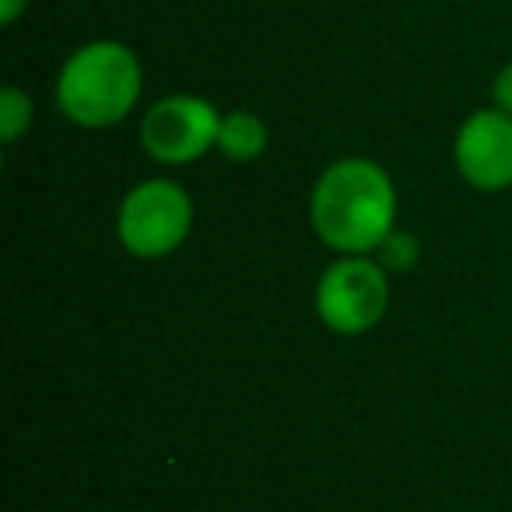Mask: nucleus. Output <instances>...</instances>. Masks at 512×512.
<instances>
[{"label":"nucleus","mask_w":512,"mask_h":512,"mask_svg":"<svg viewBox=\"0 0 512 512\" xmlns=\"http://www.w3.org/2000/svg\"><path fill=\"white\" fill-rule=\"evenodd\" d=\"M144 71L137 53L116 39L85 43L57 74V106L74 127L106 130L127 120L141 99Z\"/></svg>","instance_id":"f03ea898"},{"label":"nucleus","mask_w":512,"mask_h":512,"mask_svg":"<svg viewBox=\"0 0 512 512\" xmlns=\"http://www.w3.org/2000/svg\"><path fill=\"white\" fill-rule=\"evenodd\" d=\"M309 221L337 256H369L397 228V186L372 158H337L316 179Z\"/></svg>","instance_id":"f257e3e1"},{"label":"nucleus","mask_w":512,"mask_h":512,"mask_svg":"<svg viewBox=\"0 0 512 512\" xmlns=\"http://www.w3.org/2000/svg\"><path fill=\"white\" fill-rule=\"evenodd\" d=\"M221 113L200 95H165L141 116V148L158 165H190L218 148Z\"/></svg>","instance_id":"39448f33"},{"label":"nucleus","mask_w":512,"mask_h":512,"mask_svg":"<svg viewBox=\"0 0 512 512\" xmlns=\"http://www.w3.org/2000/svg\"><path fill=\"white\" fill-rule=\"evenodd\" d=\"M460 176L474 190L498 193L512 186V116L502 109H477L463 120L453 144Z\"/></svg>","instance_id":"423d86ee"},{"label":"nucleus","mask_w":512,"mask_h":512,"mask_svg":"<svg viewBox=\"0 0 512 512\" xmlns=\"http://www.w3.org/2000/svg\"><path fill=\"white\" fill-rule=\"evenodd\" d=\"M491 99H495V109H502L505 116H512V64H505L502 71L495 74Z\"/></svg>","instance_id":"9d476101"},{"label":"nucleus","mask_w":512,"mask_h":512,"mask_svg":"<svg viewBox=\"0 0 512 512\" xmlns=\"http://www.w3.org/2000/svg\"><path fill=\"white\" fill-rule=\"evenodd\" d=\"M386 309L390 278L372 256H337L316 281V313L334 334H365L383 320Z\"/></svg>","instance_id":"20e7f679"},{"label":"nucleus","mask_w":512,"mask_h":512,"mask_svg":"<svg viewBox=\"0 0 512 512\" xmlns=\"http://www.w3.org/2000/svg\"><path fill=\"white\" fill-rule=\"evenodd\" d=\"M376 253H379V264H383L386 271H407V267H414V260L421 256V249H418V239H414L411 232L393 228Z\"/></svg>","instance_id":"1a4fd4ad"},{"label":"nucleus","mask_w":512,"mask_h":512,"mask_svg":"<svg viewBox=\"0 0 512 512\" xmlns=\"http://www.w3.org/2000/svg\"><path fill=\"white\" fill-rule=\"evenodd\" d=\"M271 144V130L249 109H232V113L221 116L218 130V151L228 162H253L260 158Z\"/></svg>","instance_id":"0eeeda50"},{"label":"nucleus","mask_w":512,"mask_h":512,"mask_svg":"<svg viewBox=\"0 0 512 512\" xmlns=\"http://www.w3.org/2000/svg\"><path fill=\"white\" fill-rule=\"evenodd\" d=\"M32 113H36L32 99L18 85H8L0 92V137H4V144H15L32 127Z\"/></svg>","instance_id":"6e6552de"},{"label":"nucleus","mask_w":512,"mask_h":512,"mask_svg":"<svg viewBox=\"0 0 512 512\" xmlns=\"http://www.w3.org/2000/svg\"><path fill=\"white\" fill-rule=\"evenodd\" d=\"M193 228V200L176 179H144L123 197L116 214L120 246L137 260H162L176 253Z\"/></svg>","instance_id":"7ed1b4c3"},{"label":"nucleus","mask_w":512,"mask_h":512,"mask_svg":"<svg viewBox=\"0 0 512 512\" xmlns=\"http://www.w3.org/2000/svg\"><path fill=\"white\" fill-rule=\"evenodd\" d=\"M29 11V0H0V25H15Z\"/></svg>","instance_id":"9b49d317"}]
</instances>
